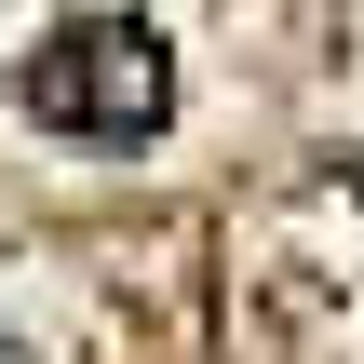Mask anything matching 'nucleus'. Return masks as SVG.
Returning a JSON list of instances; mask_svg holds the SVG:
<instances>
[{
    "instance_id": "f257e3e1",
    "label": "nucleus",
    "mask_w": 364,
    "mask_h": 364,
    "mask_svg": "<svg viewBox=\"0 0 364 364\" xmlns=\"http://www.w3.org/2000/svg\"><path fill=\"white\" fill-rule=\"evenodd\" d=\"M162 41L149 27H122V14H95V27H68L54 54H27V108L41 122H68V135H135V122H162Z\"/></svg>"
}]
</instances>
